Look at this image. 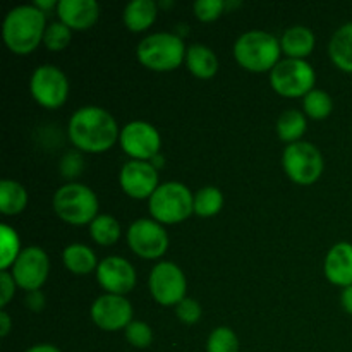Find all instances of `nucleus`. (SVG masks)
Here are the masks:
<instances>
[{
	"mask_svg": "<svg viewBox=\"0 0 352 352\" xmlns=\"http://www.w3.org/2000/svg\"><path fill=\"white\" fill-rule=\"evenodd\" d=\"M69 140L85 153H105L119 141L120 131L116 119L102 107H81L69 120Z\"/></svg>",
	"mask_w": 352,
	"mask_h": 352,
	"instance_id": "obj_1",
	"label": "nucleus"
},
{
	"mask_svg": "<svg viewBox=\"0 0 352 352\" xmlns=\"http://www.w3.org/2000/svg\"><path fill=\"white\" fill-rule=\"evenodd\" d=\"M47 17L36 6H19L9 10L2 24L6 47L16 55H30L43 41Z\"/></svg>",
	"mask_w": 352,
	"mask_h": 352,
	"instance_id": "obj_2",
	"label": "nucleus"
},
{
	"mask_svg": "<svg viewBox=\"0 0 352 352\" xmlns=\"http://www.w3.org/2000/svg\"><path fill=\"white\" fill-rule=\"evenodd\" d=\"M280 40L267 31H248L234 43L237 64L250 72L272 71L280 62Z\"/></svg>",
	"mask_w": 352,
	"mask_h": 352,
	"instance_id": "obj_3",
	"label": "nucleus"
},
{
	"mask_svg": "<svg viewBox=\"0 0 352 352\" xmlns=\"http://www.w3.org/2000/svg\"><path fill=\"white\" fill-rule=\"evenodd\" d=\"M55 215L71 226H89L98 217V198L88 186L81 182H67L55 191Z\"/></svg>",
	"mask_w": 352,
	"mask_h": 352,
	"instance_id": "obj_4",
	"label": "nucleus"
},
{
	"mask_svg": "<svg viewBox=\"0 0 352 352\" xmlns=\"http://www.w3.org/2000/svg\"><path fill=\"white\" fill-rule=\"evenodd\" d=\"M184 41L174 33H153L138 45V60L155 72H170L186 62Z\"/></svg>",
	"mask_w": 352,
	"mask_h": 352,
	"instance_id": "obj_5",
	"label": "nucleus"
},
{
	"mask_svg": "<svg viewBox=\"0 0 352 352\" xmlns=\"http://www.w3.org/2000/svg\"><path fill=\"white\" fill-rule=\"evenodd\" d=\"M151 219L162 226H174L188 220L195 212V196L188 186L181 182H165L158 186L157 191L148 203Z\"/></svg>",
	"mask_w": 352,
	"mask_h": 352,
	"instance_id": "obj_6",
	"label": "nucleus"
},
{
	"mask_svg": "<svg viewBox=\"0 0 352 352\" xmlns=\"http://www.w3.org/2000/svg\"><path fill=\"white\" fill-rule=\"evenodd\" d=\"M316 74L311 64L299 58H284L270 71V86L284 98H305L315 89Z\"/></svg>",
	"mask_w": 352,
	"mask_h": 352,
	"instance_id": "obj_7",
	"label": "nucleus"
},
{
	"mask_svg": "<svg viewBox=\"0 0 352 352\" xmlns=\"http://www.w3.org/2000/svg\"><path fill=\"white\" fill-rule=\"evenodd\" d=\"M282 167L287 177L299 186H311L322 177L323 157L318 148L308 141L287 144L282 155Z\"/></svg>",
	"mask_w": 352,
	"mask_h": 352,
	"instance_id": "obj_8",
	"label": "nucleus"
},
{
	"mask_svg": "<svg viewBox=\"0 0 352 352\" xmlns=\"http://www.w3.org/2000/svg\"><path fill=\"white\" fill-rule=\"evenodd\" d=\"M30 89L38 105L48 110H55L64 105L69 96L67 76L57 65H40L34 69L33 76H31Z\"/></svg>",
	"mask_w": 352,
	"mask_h": 352,
	"instance_id": "obj_9",
	"label": "nucleus"
},
{
	"mask_svg": "<svg viewBox=\"0 0 352 352\" xmlns=\"http://www.w3.org/2000/svg\"><path fill=\"white\" fill-rule=\"evenodd\" d=\"M148 287L162 306H177L186 298L188 280L181 268L172 261H160L151 268Z\"/></svg>",
	"mask_w": 352,
	"mask_h": 352,
	"instance_id": "obj_10",
	"label": "nucleus"
},
{
	"mask_svg": "<svg viewBox=\"0 0 352 352\" xmlns=\"http://www.w3.org/2000/svg\"><path fill=\"white\" fill-rule=\"evenodd\" d=\"M127 244L143 260H158L168 250V234L157 220L140 219L127 230Z\"/></svg>",
	"mask_w": 352,
	"mask_h": 352,
	"instance_id": "obj_11",
	"label": "nucleus"
},
{
	"mask_svg": "<svg viewBox=\"0 0 352 352\" xmlns=\"http://www.w3.org/2000/svg\"><path fill=\"white\" fill-rule=\"evenodd\" d=\"M119 143L133 160L151 162L160 153L162 140L158 131L144 120H133L120 131Z\"/></svg>",
	"mask_w": 352,
	"mask_h": 352,
	"instance_id": "obj_12",
	"label": "nucleus"
},
{
	"mask_svg": "<svg viewBox=\"0 0 352 352\" xmlns=\"http://www.w3.org/2000/svg\"><path fill=\"white\" fill-rule=\"evenodd\" d=\"M50 274V260L41 248L30 246L21 251L12 267V277L17 287L26 292L40 291Z\"/></svg>",
	"mask_w": 352,
	"mask_h": 352,
	"instance_id": "obj_13",
	"label": "nucleus"
},
{
	"mask_svg": "<svg viewBox=\"0 0 352 352\" xmlns=\"http://www.w3.org/2000/svg\"><path fill=\"white\" fill-rule=\"evenodd\" d=\"M89 316L103 332H119L126 330L133 322V306L126 296L103 294L95 299L89 309Z\"/></svg>",
	"mask_w": 352,
	"mask_h": 352,
	"instance_id": "obj_14",
	"label": "nucleus"
},
{
	"mask_svg": "<svg viewBox=\"0 0 352 352\" xmlns=\"http://www.w3.org/2000/svg\"><path fill=\"white\" fill-rule=\"evenodd\" d=\"M119 184L129 198L150 199L158 189V170L151 162L131 160L120 168Z\"/></svg>",
	"mask_w": 352,
	"mask_h": 352,
	"instance_id": "obj_15",
	"label": "nucleus"
},
{
	"mask_svg": "<svg viewBox=\"0 0 352 352\" xmlns=\"http://www.w3.org/2000/svg\"><path fill=\"white\" fill-rule=\"evenodd\" d=\"M96 278L107 294L126 296L136 287V270L122 256H109L100 261Z\"/></svg>",
	"mask_w": 352,
	"mask_h": 352,
	"instance_id": "obj_16",
	"label": "nucleus"
},
{
	"mask_svg": "<svg viewBox=\"0 0 352 352\" xmlns=\"http://www.w3.org/2000/svg\"><path fill=\"white\" fill-rule=\"evenodd\" d=\"M57 16L71 31H86L98 21L100 6L95 0H60L57 3Z\"/></svg>",
	"mask_w": 352,
	"mask_h": 352,
	"instance_id": "obj_17",
	"label": "nucleus"
},
{
	"mask_svg": "<svg viewBox=\"0 0 352 352\" xmlns=\"http://www.w3.org/2000/svg\"><path fill=\"white\" fill-rule=\"evenodd\" d=\"M323 272L330 284L346 289L352 285V244L337 243L327 253Z\"/></svg>",
	"mask_w": 352,
	"mask_h": 352,
	"instance_id": "obj_18",
	"label": "nucleus"
},
{
	"mask_svg": "<svg viewBox=\"0 0 352 352\" xmlns=\"http://www.w3.org/2000/svg\"><path fill=\"white\" fill-rule=\"evenodd\" d=\"M315 33L306 26H292L282 34L280 47L287 58L306 60L315 48Z\"/></svg>",
	"mask_w": 352,
	"mask_h": 352,
	"instance_id": "obj_19",
	"label": "nucleus"
},
{
	"mask_svg": "<svg viewBox=\"0 0 352 352\" xmlns=\"http://www.w3.org/2000/svg\"><path fill=\"white\" fill-rule=\"evenodd\" d=\"M158 6L153 0H133L126 6L122 14L124 24L133 33H143L157 21Z\"/></svg>",
	"mask_w": 352,
	"mask_h": 352,
	"instance_id": "obj_20",
	"label": "nucleus"
},
{
	"mask_svg": "<svg viewBox=\"0 0 352 352\" xmlns=\"http://www.w3.org/2000/svg\"><path fill=\"white\" fill-rule=\"evenodd\" d=\"M186 65L196 78L210 79L219 71V58L212 48L205 45H191L186 52Z\"/></svg>",
	"mask_w": 352,
	"mask_h": 352,
	"instance_id": "obj_21",
	"label": "nucleus"
},
{
	"mask_svg": "<svg viewBox=\"0 0 352 352\" xmlns=\"http://www.w3.org/2000/svg\"><path fill=\"white\" fill-rule=\"evenodd\" d=\"M62 261L64 267L67 268L71 274L74 275H88L98 268V260L91 248L86 244H69L64 251H62Z\"/></svg>",
	"mask_w": 352,
	"mask_h": 352,
	"instance_id": "obj_22",
	"label": "nucleus"
},
{
	"mask_svg": "<svg viewBox=\"0 0 352 352\" xmlns=\"http://www.w3.org/2000/svg\"><path fill=\"white\" fill-rule=\"evenodd\" d=\"M329 55L336 67L352 74V23H346L333 33Z\"/></svg>",
	"mask_w": 352,
	"mask_h": 352,
	"instance_id": "obj_23",
	"label": "nucleus"
},
{
	"mask_svg": "<svg viewBox=\"0 0 352 352\" xmlns=\"http://www.w3.org/2000/svg\"><path fill=\"white\" fill-rule=\"evenodd\" d=\"M28 205V191L23 184L10 179L0 182V212L3 215H17Z\"/></svg>",
	"mask_w": 352,
	"mask_h": 352,
	"instance_id": "obj_24",
	"label": "nucleus"
},
{
	"mask_svg": "<svg viewBox=\"0 0 352 352\" xmlns=\"http://www.w3.org/2000/svg\"><path fill=\"white\" fill-rule=\"evenodd\" d=\"M308 129L306 116L299 110H285L277 120V134L287 144L298 143Z\"/></svg>",
	"mask_w": 352,
	"mask_h": 352,
	"instance_id": "obj_25",
	"label": "nucleus"
},
{
	"mask_svg": "<svg viewBox=\"0 0 352 352\" xmlns=\"http://www.w3.org/2000/svg\"><path fill=\"white\" fill-rule=\"evenodd\" d=\"M89 236L98 246H113L120 239V223L112 215H98L89 223Z\"/></svg>",
	"mask_w": 352,
	"mask_h": 352,
	"instance_id": "obj_26",
	"label": "nucleus"
},
{
	"mask_svg": "<svg viewBox=\"0 0 352 352\" xmlns=\"http://www.w3.org/2000/svg\"><path fill=\"white\" fill-rule=\"evenodd\" d=\"M223 206V195L219 188L206 186L195 195V213L203 219H210L220 213Z\"/></svg>",
	"mask_w": 352,
	"mask_h": 352,
	"instance_id": "obj_27",
	"label": "nucleus"
},
{
	"mask_svg": "<svg viewBox=\"0 0 352 352\" xmlns=\"http://www.w3.org/2000/svg\"><path fill=\"white\" fill-rule=\"evenodd\" d=\"M0 241H2V250H0V272H7L14 267L16 260L21 254V239L16 230L9 226L0 227Z\"/></svg>",
	"mask_w": 352,
	"mask_h": 352,
	"instance_id": "obj_28",
	"label": "nucleus"
},
{
	"mask_svg": "<svg viewBox=\"0 0 352 352\" xmlns=\"http://www.w3.org/2000/svg\"><path fill=\"white\" fill-rule=\"evenodd\" d=\"M302 109L308 117L315 120H323L332 113L333 102L330 95L323 89H311L308 95L302 98Z\"/></svg>",
	"mask_w": 352,
	"mask_h": 352,
	"instance_id": "obj_29",
	"label": "nucleus"
},
{
	"mask_svg": "<svg viewBox=\"0 0 352 352\" xmlns=\"http://www.w3.org/2000/svg\"><path fill=\"white\" fill-rule=\"evenodd\" d=\"M206 352H239V339L229 327H217L206 340Z\"/></svg>",
	"mask_w": 352,
	"mask_h": 352,
	"instance_id": "obj_30",
	"label": "nucleus"
},
{
	"mask_svg": "<svg viewBox=\"0 0 352 352\" xmlns=\"http://www.w3.org/2000/svg\"><path fill=\"white\" fill-rule=\"evenodd\" d=\"M72 38V31L69 30L65 24H62L60 21L57 23H52L47 26L43 36V45L52 52H60L64 48L69 47Z\"/></svg>",
	"mask_w": 352,
	"mask_h": 352,
	"instance_id": "obj_31",
	"label": "nucleus"
},
{
	"mask_svg": "<svg viewBox=\"0 0 352 352\" xmlns=\"http://www.w3.org/2000/svg\"><path fill=\"white\" fill-rule=\"evenodd\" d=\"M124 332H126L127 342L133 347H136V349H146L153 342V330H151V327L148 323L140 322V320H133Z\"/></svg>",
	"mask_w": 352,
	"mask_h": 352,
	"instance_id": "obj_32",
	"label": "nucleus"
},
{
	"mask_svg": "<svg viewBox=\"0 0 352 352\" xmlns=\"http://www.w3.org/2000/svg\"><path fill=\"white\" fill-rule=\"evenodd\" d=\"M226 9L227 6L223 0H198V2H195V6H192L195 16L198 17L201 23H213V21H217L222 16Z\"/></svg>",
	"mask_w": 352,
	"mask_h": 352,
	"instance_id": "obj_33",
	"label": "nucleus"
},
{
	"mask_svg": "<svg viewBox=\"0 0 352 352\" xmlns=\"http://www.w3.org/2000/svg\"><path fill=\"white\" fill-rule=\"evenodd\" d=\"M201 306L196 299L184 298L177 306H175V315L186 325H192V323H198L201 318Z\"/></svg>",
	"mask_w": 352,
	"mask_h": 352,
	"instance_id": "obj_34",
	"label": "nucleus"
},
{
	"mask_svg": "<svg viewBox=\"0 0 352 352\" xmlns=\"http://www.w3.org/2000/svg\"><path fill=\"white\" fill-rule=\"evenodd\" d=\"M85 170V160L79 151H69L60 160V174L65 179H76Z\"/></svg>",
	"mask_w": 352,
	"mask_h": 352,
	"instance_id": "obj_35",
	"label": "nucleus"
},
{
	"mask_svg": "<svg viewBox=\"0 0 352 352\" xmlns=\"http://www.w3.org/2000/svg\"><path fill=\"white\" fill-rule=\"evenodd\" d=\"M16 280L9 272H0V308H6L16 294Z\"/></svg>",
	"mask_w": 352,
	"mask_h": 352,
	"instance_id": "obj_36",
	"label": "nucleus"
},
{
	"mask_svg": "<svg viewBox=\"0 0 352 352\" xmlns=\"http://www.w3.org/2000/svg\"><path fill=\"white\" fill-rule=\"evenodd\" d=\"M24 305H26V308H30L31 311H34V313L41 311V309L45 308V294L41 291L26 292Z\"/></svg>",
	"mask_w": 352,
	"mask_h": 352,
	"instance_id": "obj_37",
	"label": "nucleus"
},
{
	"mask_svg": "<svg viewBox=\"0 0 352 352\" xmlns=\"http://www.w3.org/2000/svg\"><path fill=\"white\" fill-rule=\"evenodd\" d=\"M340 305L352 316V285L342 291V294H340Z\"/></svg>",
	"mask_w": 352,
	"mask_h": 352,
	"instance_id": "obj_38",
	"label": "nucleus"
},
{
	"mask_svg": "<svg viewBox=\"0 0 352 352\" xmlns=\"http://www.w3.org/2000/svg\"><path fill=\"white\" fill-rule=\"evenodd\" d=\"M10 325H12V323H10V316L7 315L6 309H2V311H0V337L9 336Z\"/></svg>",
	"mask_w": 352,
	"mask_h": 352,
	"instance_id": "obj_39",
	"label": "nucleus"
},
{
	"mask_svg": "<svg viewBox=\"0 0 352 352\" xmlns=\"http://www.w3.org/2000/svg\"><path fill=\"white\" fill-rule=\"evenodd\" d=\"M24 352H60V351H58L55 346H52V344H36V346L30 347V349Z\"/></svg>",
	"mask_w": 352,
	"mask_h": 352,
	"instance_id": "obj_40",
	"label": "nucleus"
},
{
	"mask_svg": "<svg viewBox=\"0 0 352 352\" xmlns=\"http://www.w3.org/2000/svg\"><path fill=\"white\" fill-rule=\"evenodd\" d=\"M33 6H36L38 9L41 10V12H47V10H50V9H54V7H57V3H55V0H36V2H34Z\"/></svg>",
	"mask_w": 352,
	"mask_h": 352,
	"instance_id": "obj_41",
	"label": "nucleus"
},
{
	"mask_svg": "<svg viewBox=\"0 0 352 352\" xmlns=\"http://www.w3.org/2000/svg\"><path fill=\"white\" fill-rule=\"evenodd\" d=\"M164 164H165V158L162 157L160 153H158L157 157H155L153 160H151V165H153V167L157 168V170H158V168H160V167H164Z\"/></svg>",
	"mask_w": 352,
	"mask_h": 352,
	"instance_id": "obj_42",
	"label": "nucleus"
}]
</instances>
